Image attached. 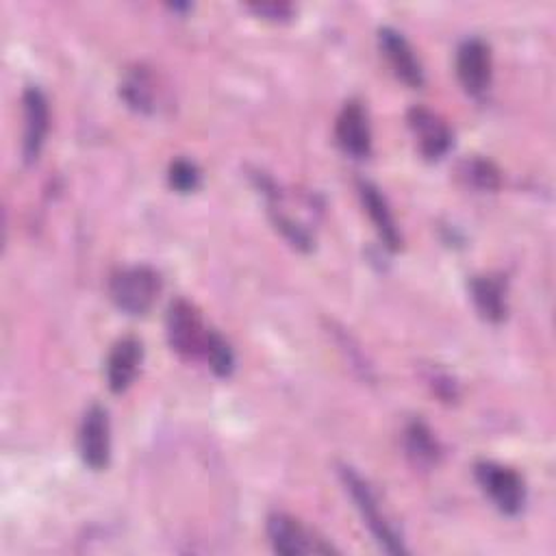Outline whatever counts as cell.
<instances>
[{"mask_svg": "<svg viewBox=\"0 0 556 556\" xmlns=\"http://www.w3.org/2000/svg\"><path fill=\"white\" fill-rule=\"evenodd\" d=\"M404 445H406V454L410 456V460L419 467H430L439 460V454H441L439 443L432 437L430 428L419 419H415L406 426Z\"/></svg>", "mask_w": 556, "mask_h": 556, "instance_id": "obj_16", "label": "cell"}, {"mask_svg": "<svg viewBox=\"0 0 556 556\" xmlns=\"http://www.w3.org/2000/svg\"><path fill=\"white\" fill-rule=\"evenodd\" d=\"M167 180L169 185L180 191V193H189L195 191L200 185V169L193 161L189 159H176L169 163V172H167Z\"/></svg>", "mask_w": 556, "mask_h": 556, "instance_id": "obj_19", "label": "cell"}, {"mask_svg": "<svg viewBox=\"0 0 556 556\" xmlns=\"http://www.w3.org/2000/svg\"><path fill=\"white\" fill-rule=\"evenodd\" d=\"M252 11L261 15H269V20H282L291 13L289 4H252Z\"/></svg>", "mask_w": 556, "mask_h": 556, "instance_id": "obj_20", "label": "cell"}, {"mask_svg": "<svg viewBox=\"0 0 556 556\" xmlns=\"http://www.w3.org/2000/svg\"><path fill=\"white\" fill-rule=\"evenodd\" d=\"M358 195H361V202H363L378 237L382 239V243L389 250H400L402 248V235L395 226L393 213L387 204V198L380 193V189L369 180H361L358 182Z\"/></svg>", "mask_w": 556, "mask_h": 556, "instance_id": "obj_13", "label": "cell"}, {"mask_svg": "<svg viewBox=\"0 0 556 556\" xmlns=\"http://www.w3.org/2000/svg\"><path fill=\"white\" fill-rule=\"evenodd\" d=\"M267 536L276 554H330L334 547L315 536L306 526L287 513H271L267 517Z\"/></svg>", "mask_w": 556, "mask_h": 556, "instance_id": "obj_5", "label": "cell"}, {"mask_svg": "<svg viewBox=\"0 0 556 556\" xmlns=\"http://www.w3.org/2000/svg\"><path fill=\"white\" fill-rule=\"evenodd\" d=\"M141 358H143V348H141V341L135 337H124L113 345L106 361V382L113 393H122L132 384L141 365Z\"/></svg>", "mask_w": 556, "mask_h": 556, "instance_id": "obj_12", "label": "cell"}, {"mask_svg": "<svg viewBox=\"0 0 556 556\" xmlns=\"http://www.w3.org/2000/svg\"><path fill=\"white\" fill-rule=\"evenodd\" d=\"M456 74L469 96H482L491 85V50L478 39H465L456 52Z\"/></svg>", "mask_w": 556, "mask_h": 556, "instance_id": "obj_7", "label": "cell"}, {"mask_svg": "<svg viewBox=\"0 0 556 556\" xmlns=\"http://www.w3.org/2000/svg\"><path fill=\"white\" fill-rule=\"evenodd\" d=\"M469 293L478 313L486 321H502L506 317V287L500 276H473L469 280Z\"/></svg>", "mask_w": 556, "mask_h": 556, "instance_id": "obj_14", "label": "cell"}, {"mask_svg": "<svg viewBox=\"0 0 556 556\" xmlns=\"http://www.w3.org/2000/svg\"><path fill=\"white\" fill-rule=\"evenodd\" d=\"M202 358L208 363V367L213 369L215 376L228 378L235 369V354H232L228 341L222 334H217L215 330H211V334H208Z\"/></svg>", "mask_w": 556, "mask_h": 556, "instance_id": "obj_17", "label": "cell"}, {"mask_svg": "<svg viewBox=\"0 0 556 556\" xmlns=\"http://www.w3.org/2000/svg\"><path fill=\"white\" fill-rule=\"evenodd\" d=\"M119 93L122 98L128 102V106H132L135 111L141 113H150L154 111V98H156V87H154V78L152 74L137 65L132 70L126 72L122 85H119Z\"/></svg>", "mask_w": 556, "mask_h": 556, "instance_id": "obj_15", "label": "cell"}, {"mask_svg": "<svg viewBox=\"0 0 556 556\" xmlns=\"http://www.w3.org/2000/svg\"><path fill=\"white\" fill-rule=\"evenodd\" d=\"M378 43L380 50L384 54V59L389 61L393 74L408 87L417 89L424 85V70L419 59L415 56L410 43L404 39L402 33H397L395 28H380L378 30Z\"/></svg>", "mask_w": 556, "mask_h": 556, "instance_id": "obj_11", "label": "cell"}, {"mask_svg": "<svg viewBox=\"0 0 556 556\" xmlns=\"http://www.w3.org/2000/svg\"><path fill=\"white\" fill-rule=\"evenodd\" d=\"M165 332L172 350L182 358H200L211 334V330L202 324L198 308L185 298H178L169 304Z\"/></svg>", "mask_w": 556, "mask_h": 556, "instance_id": "obj_3", "label": "cell"}, {"mask_svg": "<svg viewBox=\"0 0 556 556\" xmlns=\"http://www.w3.org/2000/svg\"><path fill=\"white\" fill-rule=\"evenodd\" d=\"M339 478H341L345 491L350 493V497L354 500V506L358 508V513H361L363 521L367 523L369 532L380 543V547L389 554H404L406 547L402 543V536L397 534V530L393 528V523L389 521V517L380 508L378 497L371 491V486L348 465L339 467Z\"/></svg>", "mask_w": 556, "mask_h": 556, "instance_id": "obj_2", "label": "cell"}, {"mask_svg": "<svg viewBox=\"0 0 556 556\" xmlns=\"http://www.w3.org/2000/svg\"><path fill=\"white\" fill-rule=\"evenodd\" d=\"M460 176L478 187V189H497L500 187V172L491 161L484 159H471L460 165Z\"/></svg>", "mask_w": 556, "mask_h": 556, "instance_id": "obj_18", "label": "cell"}, {"mask_svg": "<svg viewBox=\"0 0 556 556\" xmlns=\"http://www.w3.org/2000/svg\"><path fill=\"white\" fill-rule=\"evenodd\" d=\"M22 111H24V139L22 154L26 163H35L50 126V109L43 91L39 87H28L22 93Z\"/></svg>", "mask_w": 556, "mask_h": 556, "instance_id": "obj_8", "label": "cell"}, {"mask_svg": "<svg viewBox=\"0 0 556 556\" xmlns=\"http://www.w3.org/2000/svg\"><path fill=\"white\" fill-rule=\"evenodd\" d=\"M161 293V276L148 265H130L111 274L109 295L128 315H146Z\"/></svg>", "mask_w": 556, "mask_h": 556, "instance_id": "obj_1", "label": "cell"}, {"mask_svg": "<svg viewBox=\"0 0 556 556\" xmlns=\"http://www.w3.org/2000/svg\"><path fill=\"white\" fill-rule=\"evenodd\" d=\"M78 450L87 467L100 471L109 465L111 456V426L109 415L100 404L87 408L80 430H78Z\"/></svg>", "mask_w": 556, "mask_h": 556, "instance_id": "obj_6", "label": "cell"}, {"mask_svg": "<svg viewBox=\"0 0 556 556\" xmlns=\"http://www.w3.org/2000/svg\"><path fill=\"white\" fill-rule=\"evenodd\" d=\"M476 480L504 515H517L523 508L526 484L515 469L491 460H480L476 463Z\"/></svg>", "mask_w": 556, "mask_h": 556, "instance_id": "obj_4", "label": "cell"}, {"mask_svg": "<svg viewBox=\"0 0 556 556\" xmlns=\"http://www.w3.org/2000/svg\"><path fill=\"white\" fill-rule=\"evenodd\" d=\"M406 122L417 139L419 152L428 159V161H437L441 159L450 146H452V130L450 126L430 109L426 106H413L406 115Z\"/></svg>", "mask_w": 556, "mask_h": 556, "instance_id": "obj_10", "label": "cell"}, {"mask_svg": "<svg viewBox=\"0 0 556 556\" xmlns=\"http://www.w3.org/2000/svg\"><path fill=\"white\" fill-rule=\"evenodd\" d=\"M334 137L339 148L352 159H367L371 152V130L367 122V113L361 102L350 100L337 115Z\"/></svg>", "mask_w": 556, "mask_h": 556, "instance_id": "obj_9", "label": "cell"}]
</instances>
